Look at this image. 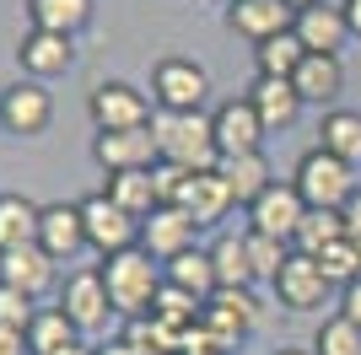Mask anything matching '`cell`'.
I'll list each match as a JSON object with an SVG mask.
<instances>
[{
    "mask_svg": "<svg viewBox=\"0 0 361 355\" xmlns=\"http://www.w3.org/2000/svg\"><path fill=\"white\" fill-rule=\"evenodd\" d=\"M216 178L226 183L232 205L248 210L259 194L275 183V167H270V156H264V151H248V156H221V162H216Z\"/></svg>",
    "mask_w": 361,
    "mask_h": 355,
    "instance_id": "obj_21",
    "label": "cell"
},
{
    "mask_svg": "<svg viewBox=\"0 0 361 355\" xmlns=\"http://www.w3.org/2000/svg\"><path fill=\"white\" fill-rule=\"evenodd\" d=\"M195 232L200 226L183 205H157L146 221H140V248H146L157 264H167V259H178L183 248H195Z\"/></svg>",
    "mask_w": 361,
    "mask_h": 355,
    "instance_id": "obj_15",
    "label": "cell"
},
{
    "mask_svg": "<svg viewBox=\"0 0 361 355\" xmlns=\"http://www.w3.org/2000/svg\"><path fill=\"white\" fill-rule=\"evenodd\" d=\"M313 355H361V328L350 323V318H340V312H329L324 323L313 328V344H307Z\"/></svg>",
    "mask_w": 361,
    "mask_h": 355,
    "instance_id": "obj_33",
    "label": "cell"
},
{
    "mask_svg": "<svg viewBox=\"0 0 361 355\" xmlns=\"http://www.w3.org/2000/svg\"><path fill=\"white\" fill-rule=\"evenodd\" d=\"M22 340H27V355H65V350L81 344V334H75V323L65 318L60 307H38Z\"/></svg>",
    "mask_w": 361,
    "mask_h": 355,
    "instance_id": "obj_27",
    "label": "cell"
},
{
    "mask_svg": "<svg viewBox=\"0 0 361 355\" xmlns=\"http://www.w3.org/2000/svg\"><path fill=\"white\" fill-rule=\"evenodd\" d=\"M302 59H307V49L297 44V32H281V38H270V44L254 49V70L259 75H275V81H291Z\"/></svg>",
    "mask_w": 361,
    "mask_h": 355,
    "instance_id": "obj_32",
    "label": "cell"
},
{
    "mask_svg": "<svg viewBox=\"0 0 361 355\" xmlns=\"http://www.w3.org/2000/svg\"><path fill=\"white\" fill-rule=\"evenodd\" d=\"M270 355H313V350H302V344H281V350H270Z\"/></svg>",
    "mask_w": 361,
    "mask_h": 355,
    "instance_id": "obj_43",
    "label": "cell"
},
{
    "mask_svg": "<svg viewBox=\"0 0 361 355\" xmlns=\"http://www.w3.org/2000/svg\"><path fill=\"white\" fill-rule=\"evenodd\" d=\"M243 216H248V232L275 237V242H291V237H297V226H302V216H307V205H302V194H297V183H291V178H286V183L275 178V183L259 194Z\"/></svg>",
    "mask_w": 361,
    "mask_h": 355,
    "instance_id": "obj_11",
    "label": "cell"
},
{
    "mask_svg": "<svg viewBox=\"0 0 361 355\" xmlns=\"http://www.w3.org/2000/svg\"><path fill=\"white\" fill-rule=\"evenodd\" d=\"M75 205H81V226H87V248L92 253L114 259V253L140 248V221L130 216V210H119L103 189L87 194V199H75Z\"/></svg>",
    "mask_w": 361,
    "mask_h": 355,
    "instance_id": "obj_6",
    "label": "cell"
},
{
    "mask_svg": "<svg viewBox=\"0 0 361 355\" xmlns=\"http://www.w3.org/2000/svg\"><path fill=\"white\" fill-rule=\"evenodd\" d=\"M211 135L221 156H248V151H264V124H259L254 103L248 97H226L211 108Z\"/></svg>",
    "mask_w": 361,
    "mask_h": 355,
    "instance_id": "obj_12",
    "label": "cell"
},
{
    "mask_svg": "<svg viewBox=\"0 0 361 355\" xmlns=\"http://www.w3.org/2000/svg\"><path fill=\"white\" fill-rule=\"evenodd\" d=\"M49 124H54V97H49V87L16 75L11 87L0 92V130L16 135V140H38Z\"/></svg>",
    "mask_w": 361,
    "mask_h": 355,
    "instance_id": "obj_7",
    "label": "cell"
},
{
    "mask_svg": "<svg viewBox=\"0 0 361 355\" xmlns=\"http://www.w3.org/2000/svg\"><path fill=\"white\" fill-rule=\"evenodd\" d=\"M54 280H60V264H54L38 242L0 253V285H11V291H22V296H32V301H38Z\"/></svg>",
    "mask_w": 361,
    "mask_h": 355,
    "instance_id": "obj_18",
    "label": "cell"
},
{
    "mask_svg": "<svg viewBox=\"0 0 361 355\" xmlns=\"http://www.w3.org/2000/svg\"><path fill=\"white\" fill-rule=\"evenodd\" d=\"M75 65V38L65 32H38L27 27L22 32V44H16V70L27 75V81H54Z\"/></svg>",
    "mask_w": 361,
    "mask_h": 355,
    "instance_id": "obj_14",
    "label": "cell"
},
{
    "mask_svg": "<svg viewBox=\"0 0 361 355\" xmlns=\"http://www.w3.org/2000/svg\"><path fill=\"white\" fill-rule=\"evenodd\" d=\"M92 156L103 173H151L162 162L157 156V140H151V124L146 130H114V135H92Z\"/></svg>",
    "mask_w": 361,
    "mask_h": 355,
    "instance_id": "obj_13",
    "label": "cell"
},
{
    "mask_svg": "<svg viewBox=\"0 0 361 355\" xmlns=\"http://www.w3.org/2000/svg\"><path fill=\"white\" fill-rule=\"evenodd\" d=\"M356 167H345L340 156H329V151H302L297 156V173H291V183H297L302 205L307 210H345L350 194H356Z\"/></svg>",
    "mask_w": 361,
    "mask_h": 355,
    "instance_id": "obj_4",
    "label": "cell"
},
{
    "mask_svg": "<svg viewBox=\"0 0 361 355\" xmlns=\"http://www.w3.org/2000/svg\"><path fill=\"white\" fill-rule=\"evenodd\" d=\"M103 194L119 210H130L135 221H146L151 210H157V183H151V173H108Z\"/></svg>",
    "mask_w": 361,
    "mask_h": 355,
    "instance_id": "obj_30",
    "label": "cell"
},
{
    "mask_svg": "<svg viewBox=\"0 0 361 355\" xmlns=\"http://www.w3.org/2000/svg\"><path fill=\"white\" fill-rule=\"evenodd\" d=\"M0 355H27V340L16 328H0Z\"/></svg>",
    "mask_w": 361,
    "mask_h": 355,
    "instance_id": "obj_39",
    "label": "cell"
},
{
    "mask_svg": "<svg viewBox=\"0 0 361 355\" xmlns=\"http://www.w3.org/2000/svg\"><path fill=\"white\" fill-rule=\"evenodd\" d=\"M259 323V301L254 291H216L205 307H200V328H205V340L216 344V350H238L243 340H248V328Z\"/></svg>",
    "mask_w": 361,
    "mask_h": 355,
    "instance_id": "obj_8",
    "label": "cell"
},
{
    "mask_svg": "<svg viewBox=\"0 0 361 355\" xmlns=\"http://www.w3.org/2000/svg\"><path fill=\"white\" fill-rule=\"evenodd\" d=\"M183 210H189V216H195V226L200 232H211V226H221L226 216H232V194H226V183L216 173H195L189 178V189H183V199H178Z\"/></svg>",
    "mask_w": 361,
    "mask_h": 355,
    "instance_id": "obj_24",
    "label": "cell"
},
{
    "mask_svg": "<svg viewBox=\"0 0 361 355\" xmlns=\"http://www.w3.org/2000/svg\"><path fill=\"white\" fill-rule=\"evenodd\" d=\"M291 22H297V11L281 6V0H232L226 6V27L238 32V38H248L254 49L281 38V32H291Z\"/></svg>",
    "mask_w": 361,
    "mask_h": 355,
    "instance_id": "obj_16",
    "label": "cell"
},
{
    "mask_svg": "<svg viewBox=\"0 0 361 355\" xmlns=\"http://www.w3.org/2000/svg\"><path fill=\"white\" fill-rule=\"evenodd\" d=\"M340 237H350L340 210H307V216H302V226H297V237H291V248H297V253H313V259H318V253L334 248Z\"/></svg>",
    "mask_w": 361,
    "mask_h": 355,
    "instance_id": "obj_31",
    "label": "cell"
},
{
    "mask_svg": "<svg viewBox=\"0 0 361 355\" xmlns=\"http://www.w3.org/2000/svg\"><path fill=\"white\" fill-rule=\"evenodd\" d=\"M281 6H291V11H307V6H324V0H281Z\"/></svg>",
    "mask_w": 361,
    "mask_h": 355,
    "instance_id": "obj_42",
    "label": "cell"
},
{
    "mask_svg": "<svg viewBox=\"0 0 361 355\" xmlns=\"http://www.w3.org/2000/svg\"><path fill=\"white\" fill-rule=\"evenodd\" d=\"M318 264H324V275H329L334 285L361 280V242H356V237H340L334 248H324V253H318Z\"/></svg>",
    "mask_w": 361,
    "mask_h": 355,
    "instance_id": "obj_35",
    "label": "cell"
},
{
    "mask_svg": "<svg viewBox=\"0 0 361 355\" xmlns=\"http://www.w3.org/2000/svg\"><path fill=\"white\" fill-rule=\"evenodd\" d=\"M200 6H221V0H200Z\"/></svg>",
    "mask_w": 361,
    "mask_h": 355,
    "instance_id": "obj_45",
    "label": "cell"
},
{
    "mask_svg": "<svg viewBox=\"0 0 361 355\" xmlns=\"http://www.w3.org/2000/svg\"><path fill=\"white\" fill-rule=\"evenodd\" d=\"M340 11L350 22V38H361V0H340Z\"/></svg>",
    "mask_w": 361,
    "mask_h": 355,
    "instance_id": "obj_40",
    "label": "cell"
},
{
    "mask_svg": "<svg viewBox=\"0 0 361 355\" xmlns=\"http://www.w3.org/2000/svg\"><path fill=\"white\" fill-rule=\"evenodd\" d=\"M340 216H345V232H350V237H356V242H361V189L350 194V205L340 210Z\"/></svg>",
    "mask_w": 361,
    "mask_h": 355,
    "instance_id": "obj_38",
    "label": "cell"
},
{
    "mask_svg": "<svg viewBox=\"0 0 361 355\" xmlns=\"http://www.w3.org/2000/svg\"><path fill=\"white\" fill-rule=\"evenodd\" d=\"M151 103L157 113H205L211 103V70L189 54H167L151 65Z\"/></svg>",
    "mask_w": 361,
    "mask_h": 355,
    "instance_id": "obj_3",
    "label": "cell"
},
{
    "mask_svg": "<svg viewBox=\"0 0 361 355\" xmlns=\"http://www.w3.org/2000/svg\"><path fill=\"white\" fill-rule=\"evenodd\" d=\"M65 355H92V350H87V344H75V350H65Z\"/></svg>",
    "mask_w": 361,
    "mask_h": 355,
    "instance_id": "obj_44",
    "label": "cell"
},
{
    "mask_svg": "<svg viewBox=\"0 0 361 355\" xmlns=\"http://www.w3.org/2000/svg\"><path fill=\"white\" fill-rule=\"evenodd\" d=\"M60 312L75 323V334H97V328H108V318H114V301H108V285H103V269H75V275H65L60 285Z\"/></svg>",
    "mask_w": 361,
    "mask_h": 355,
    "instance_id": "obj_10",
    "label": "cell"
},
{
    "mask_svg": "<svg viewBox=\"0 0 361 355\" xmlns=\"http://www.w3.org/2000/svg\"><path fill=\"white\" fill-rule=\"evenodd\" d=\"M27 22L38 32H65V38H75V32L92 22V0H27Z\"/></svg>",
    "mask_w": 361,
    "mask_h": 355,
    "instance_id": "obj_29",
    "label": "cell"
},
{
    "mask_svg": "<svg viewBox=\"0 0 361 355\" xmlns=\"http://www.w3.org/2000/svg\"><path fill=\"white\" fill-rule=\"evenodd\" d=\"M87 113L97 135H114V130H146L157 118V103H151V92L130 87V81H97L87 97Z\"/></svg>",
    "mask_w": 361,
    "mask_h": 355,
    "instance_id": "obj_5",
    "label": "cell"
},
{
    "mask_svg": "<svg viewBox=\"0 0 361 355\" xmlns=\"http://www.w3.org/2000/svg\"><path fill=\"white\" fill-rule=\"evenodd\" d=\"M291 32H297V44L307 49V54H334L340 59V49L350 44V22L340 6H307V11H297V22H291Z\"/></svg>",
    "mask_w": 361,
    "mask_h": 355,
    "instance_id": "obj_19",
    "label": "cell"
},
{
    "mask_svg": "<svg viewBox=\"0 0 361 355\" xmlns=\"http://www.w3.org/2000/svg\"><path fill=\"white\" fill-rule=\"evenodd\" d=\"M162 280L173 285V291L195 296L200 307L216 296V269H211V248H183L178 259H167L162 264Z\"/></svg>",
    "mask_w": 361,
    "mask_h": 355,
    "instance_id": "obj_23",
    "label": "cell"
},
{
    "mask_svg": "<svg viewBox=\"0 0 361 355\" xmlns=\"http://www.w3.org/2000/svg\"><path fill=\"white\" fill-rule=\"evenodd\" d=\"M318 151L340 156L345 167L361 162V113L356 108H329V113L318 118Z\"/></svg>",
    "mask_w": 361,
    "mask_h": 355,
    "instance_id": "obj_26",
    "label": "cell"
},
{
    "mask_svg": "<svg viewBox=\"0 0 361 355\" xmlns=\"http://www.w3.org/2000/svg\"><path fill=\"white\" fill-rule=\"evenodd\" d=\"M92 355H135V350H130V344H124V340H114V344H97V350H92Z\"/></svg>",
    "mask_w": 361,
    "mask_h": 355,
    "instance_id": "obj_41",
    "label": "cell"
},
{
    "mask_svg": "<svg viewBox=\"0 0 361 355\" xmlns=\"http://www.w3.org/2000/svg\"><path fill=\"white\" fill-rule=\"evenodd\" d=\"M243 237H248V264H254V280H275L281 275V264L291 259V242H275V237H259L243 226Z\"/></svg>",
    "mask_w": 361,
    "mask_h": 355,
    "instance_id": "obj_34",
    "label": "cell"
},
{
    "mask_svg": "<svg viewBox=\"0 0 361 355\" xmlns=\"http://www.w3.org/2000/svg\"><path fill=\"white\" fill-rule=\"evenodd\" d=\"M151 140H157V156L183 167V173H216V162H221L211 113H157L151 118Z\"/></svg>",
    "mask_w": 361,
    "mask_h": 355,
    "instance_id": "obj_1",
    "label": "cell"
},
{
    "mask_svg": "<svg viewBox=\"0 0 361 355\" xmlns=\"http://www.w3.org/2000/svg\"><path fill=\"white\" fill-rule=\"evenodd\" d=\"M103 285H108V301H114V318H146L157 291H162V264L151 259L146 248H130V253H114L103 259Z\"/></svg>",
    "mask_w": 361,
    "mask_h": 355,
    "instance_id": "obj_2",
    "label": "cell"
},
{
    "mask_svg": "<svg viewBox=\"0 0 361 355\" xmlns=\"http://www.w3.org/2000/svg\"><path fill=\"white\" fill-rule=\"evenodd\" d=\"M211 269H216V291H248V285H254L248 237H243V232H216V242H211Z\"/></svg>",
    "mask_w": 361,
    "mask_h": 355,
    "instance_id": "obj_25",
    "label": "cell"
},
{
    "mask_svg": "<svg viewBox=\"0 0 361 355\" xmlns=\"http://www.w3.org/2000/svg\"><path fill=\"white\" fill-rule=\"evenodd\" d=\"M32 312H38V301L22 291H11V285H0V328H16V334H27Z\"/></svg>",
    "mask_w": 361,
    "mask_h": 355,
    "instance_id": "obj_36",
    "label": "cell"
},
{
    "mask_svg": "<svg viewBox=\"0 0 361 355\" xmlns=\"http://www.w3.org/2000/svg\"><path fill=\"white\" fill-rule=\"evenodd\" d=\"M248 103H254V113H259V124H264V135H275V130H291L302 118V97H297V87L291 81H275V75H254V87L243 92Z\"/></svg>",
    "mask_w": 361,
    "mask_h": 355,
    "instance_id": "obj_20",
    "label": "cell"
},
{
    "mask_svg": "<svg viewBox=\"0 0 361 355\" xmlns=\"http://www.w3.org/2000/svg\"><path fill=\"white\" fill-rule=\"evenodd\" d=\"M38 216H44L38 199H27V194H0V253L38 242Z\"/></svg>",
    "mask_w": 361,
    "mask_h": 355,
    "instance_id": "obj_28",
    "label": "cell"
},
{
    "mask_svg": "<svg viewBox=\"0 0 361 355\" xmlns=\"http://www.w3.org/2000/svg\"><path fill=\"white\" fill-rule=\"evenodd\" d=\"M340 318H350V323L361 328V280L340 285Z\"/></svg>",
    "mask_w": 361,
    "mask_h": 355,
    "instance_id": "obj_37",
    "label": "cell"
},
{
    "mask_svg": "<svg viewBox=\"0 0 361 355\" xmlns=\"http://www.w3.org/2000/svg\"><path fill=\"white\" fill-rule=\"evenodd\" d=\"M38 248H44L54 264H71L75 253L87 248L81 205H71V199H54V205H44V216H38Z\"/></svg>",
    "mask_w": 361,
    "mask_h": 355,
    "instance_id": "obj_17",
    "label": "cell"
},
{
    "mask_svg": "<svg viewBox=\"0 0 361 355\" xmlns=\"http://www.w3.org/2000/svg\"><path fill=\"white\" fill-rule=\"evenodd\" d=\"M291 87H297L302 103H318L324 113H329L334 97L345 92V65H340L334 54H307L297 65V75H291Z\"/></svg>",
    "mask_w": 361,
    "mask_h": 355,
    "instance_id": "obj_22",
    "label": "cell"
},
{
    "mask_svg": "<svg viewBox=\"0 0 361 355\" xmlns=\"http://www.w3.org/2000/svg\"><path fill=\"white\" fill-rule=\"evenodd\" d=\"M270 291H275V301H281L286 312H318L324 301H329L334 280L324 275V264H318L313 253H297V248H291V259L281 264V275L270 280Z\"/></svg>",
    "mask_w": 361,
    "mask_h": 355,
    "instance_id": "obj_9",
    "label": "cell"
}]
</instances>
